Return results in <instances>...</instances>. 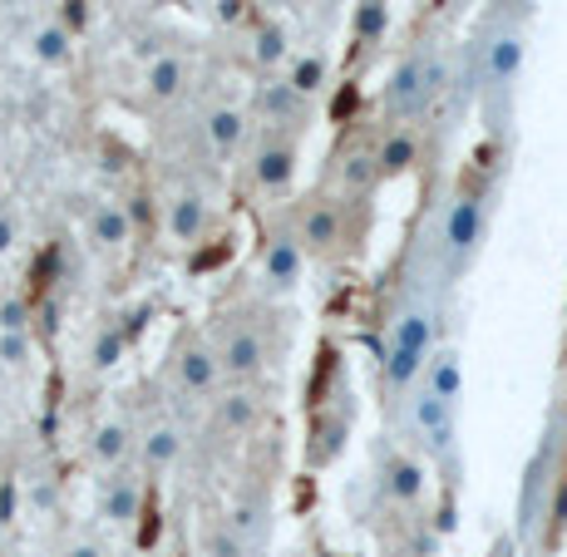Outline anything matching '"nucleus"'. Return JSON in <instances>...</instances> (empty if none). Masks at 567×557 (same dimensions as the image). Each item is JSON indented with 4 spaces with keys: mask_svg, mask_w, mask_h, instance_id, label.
<instances>
[{
    "mask_svg": "<svg viewBox=\"0 0 567 557\" xmlns=\"http://www.w3.org/2000/svg\"><path fill=\"white\" fill-rule=\"evenodd\" d=\"M444 90H450V60H444L440 50H414L385 80L380 109H385V118H395V128H400V124H410V118L430 114Z\"/></svg>",
    "mask_w": 567,
    "mask_h": 557,
    "instance_id": "f257e3e1",
    "label": "nucleus"
},
{
    "mask_svg": "<svg viewBox=\"0 0 567 557\" xmlns=\"http://www.w3.org/2000/svg\"><path fill=\"white\" fill-rule=\"evenodd\" d=\"M213 351H217V365H223L227 380H257L271 360L267 336H261L252 321H243V316H217Z\"/></svg>",
    "mask_w": 567,
    "mask_h": 557,
    "instance_id": "f03ea898",
    "label": "nucleus"
},
{
    "mask_svg": "<svg viewBox=\"0 0 567 557\" xmlns=\"http://www.w3.org/2000/svg\"><path fill=\"white\" fill-rule=\"evenodd\" d=\"M297 158H301L297 134H287V128H261V138L252 148V188L267 193V198L287 193L291 178H297Z\"/></svg>",
    "mask_w": 567,
    "mask_h": 557,
    "instance_id": "7ed1b4c3",
    "label": "nucleus"
},
{
    "mask_svg": "<svg viewBox=\"0 0 567 557\" xmlns=\"http://www.w3.org/2000/svg\"><path fill=\"white\" fill-rule=\"evenodd\" d=\"M217 380H223V365H217V351H213V336H183L173 345V385L178 395H213Z\"/></svg>",
    "mask_w": 567,
    "mask_h": 557,
    "instance_id": "20e7f679",
    "label": "nucleus"
},
{
    "mask_svg": "<svg viewBox=\"0 0 567 557\" xmlns=\"http://www.w3.org/2000/svg\"><path fill=\"white\" fill-rule=\"evenodd\" d=\"M484 243V198L478 193H460L444 213V257H450V271L468 267V257Z\"/></svg>",
    "mask_w": 567,
    "mask_h": 557,
    "instance_id": "39448f33",
    "label": "nucleus"
},
{
    "mask_svg": "<svg viewBox=\"0 0 567 557\" xmlns=\"http://www.w3.org/2000/svg\"><path fill=\"white\" fill-rule=\"evenodd\" d=\"M478 70H484V94L488 100H498V94H514L518 74H523V30L518 25H504L488 35L484 45V60H478Z\"/></svg>",
    "mask_w": 567,
    "mask_h": 557,
    "instance_id": "423d86ee",
    "label": "nucleus"
},
{
    "mask_svg": "<svg viewBox=\"0 0 567 557\" xmlns=\"http://www.w3.org/2000/svg\"><path fill=\"white\" fill-rule=\"evenodd\" d=\"M301 271H307V247H301L297 233H271L267 243H261L257 277L267 291H297Z\"/></svg>",
    "mask_w": 567,
    "mask_h": 557,
    "instance_id": "0eeeda50",
    "label": "nucleus"
},
{
    "mask_svg": "<svg viewBox=\"0 0 567 557\" xmlns=\"http://www.w3.org/2000/svg\"><path fill=\"white\" fill-rule=\"evenodd\" d=\"M410 424H414L420 444L434 458H450L454 454V405H450V400H440L434 390H420V395L410 400Z\"/></svg>",
    "mask_w": 567,
    "mask_h": 557,
    "instance_id": "6e6552de",
    "label": "nucleus"
},
{
    "mask_svg": "<svg viewBox=\"0 0 567 557\" xmlns=\"http://www.w3.org/2000/svg\"><path fill=\"white\" fill-rule=\"evenodd\" d=\"M297 237H301V247H307V257L336 252V247L346 243V213H341V203L311 198V203L297 213Z\"/></svg>",
    "mask_w": 567,
    "mask_h": 557,
    "instance_id": "1a4fd4ad",
    "label": "nucleus"
},
{
    "mask_svg": "<svg viewBox=\"0 0 567 557\" xmlns=\"http://www.w3.org/2000/svg\"><path fill=\"white\" fill-rule=\"evenodd\" d=\"M100 518L118 523V528H128V523H138V513H144V484H138L128 468H114V474L100 478Z\"/></svg>",
    "mask_w": 567,
    "mask_h": 557,
    "instance_id": "9d476101",
    "label": "nucleus"
},
{
    "mask_svg": "<svg viewBox=\"0 0 567 557\" xmlns=\"http://www.w3.org/2000/svg\"><path fill=\"white\" fill-rule=\"evenodd\" d=\"M257 114H261V128H287V134H301L307 94H297L287 80H267V84H257Z\"/></svg>",
    "mask_w": 567,
    "mask_h": 557,
    "instance_id": "9b49d317",
    "label": "nucleus"
},
{
    "mask_svg": "<svg viewBox=\"0 0 567 557\" xmlns=\"http://www.w3.org/2000/svg\"><path fill=\"white\" fill-rule=\"evenodd\" d=\"M346 434H351V405L346 410H321L311 420V434H307V464L311 468L336 464V454L346 450Z\"/></svg>",
    "mask_w": 567,
    "mask_h": 557,
    "instance_id": "f8f14e48",
    "label": "nucleus"
},
{
    "mask_svg": "<svg viewBox=\"0 0 567 557\" xmlns=\"http://www.w3.org/2000/svg\"><path fill=\"white\" fill-rule=\"evenodd\" d=\"M553 444H543L538 454L528 458L523 468V498H518V533H533L543 518V498H548V484H553Z\"/></svg>",
    "mask_w": 567,
    "mask_h": 557,
    "instance_id": "ddd939ff",
    "label": "nucleus"
},
{
    "mask_svg": "<svg viewBox=\"0 0 567 557\" xmlns=\"http://www.w3.org/2000/svg\"><path fill=\"white\" fill-rule=\"evenodd\" d=\"M207 227H213V213H207V198L203 193H178V198L168 203V237L178 247H198L207 237Z\"/></svg>",
    "mask_w": 567,
    "mask_h": 557,
    "instance_id": "4468645a",
    "label": "nucleus"
},
{
    "mask_svg": "<svg viewBox=\"0 0 567 557\" xmlns=\"http://www.w3.org/2000/svg\"><path fill=\"white\" fill-rule=\"evenodd\" d=\"M227 533L243 543L247 553H261L271 538V508L267 498H237L233 513H227Z\"/></svg>",
    "mask_w": 567,
    "mask_h": 557,
    "instance_id": "2eb2a0df",
    "label": "nucleus"
},
{
    "mask_svg": "<svg viewBox=\"0 0 567 557\" xmlns=\"http://www.w3.org/2000/svg\"><path fill=\"white\" fill-rule=\"evenodd\" d=\"M390 345L395 351H410V355H424L430 360V345H434V316L424 306H400L395 321H390Z\"/></svg>",
    "mask_w": 567,
    "mask_h": 557,
    "instance_id": "dca6fc26",
    "label": "nucleus"
},
{
    "mask_svg": "<svg viewBox=\"0 0 567 557\" xmlns=\"http://www.w3.org/2000/svg\"><path fill=\"white\" fill-rule=\"evenodd\" d=\"M183 430L173 420H158V424H148L144 434H138V458H144V468L148 474H163V468H173L183 458Z\"/></svg>",
    "mask_w": 567,
    "mask_h": 557,
    "instance_id": "f3484780",
    "label": "nucleus"
},
{
    "mask_svg": "<svg viewBox=\"0 0 567 557\" xmlns=\"http://www.w3.org/2000/svg\"><path fill=\"white\" fill-rule=\"evenodd\" d=\"M128 237H134V217H128L124 203H100L90 213V243L100 247V252H118V247H128Z\"/></svg>",
    "mask_w": 567,
    "mask_h": 557,
    "instance_id": "a211bd4d",
    "label": "nucleus"
},
{
    "mask_svg": "<svg viewBox=\"0 0 567 557\" xmlns=\"http://www.w3.org/2000/svg\"><path fill=\"white\" fill-rule=\"evenodd\" d=\"M380 488L395 504H414L424 494V468L405 454H380Z\"/></svg>",
    "mask_w": 567,
    "mask_h": 557,
    "instance_id": "6ab92c4d",
    "label": "nucleus"
},
{
    "mask_svg": "<svg viewBox=\"0 0 567 557\" xmlns=\"http://www.w3.org/2000/svg\"><path fill=\"white\" fill-rule=\"evenodd\" d=\"M128 454H134V430H128L124 420H104L90 440V458L104 468V474H114V468L128 464Z\"/></svg>",
    "mask_w": 567,
    "mask_h": 557,
    "instance_id": "aec40b11",
    "label": "nucleus"
},
{
    "mask_svg": "<svg viewBox=\"0 0 567 557\" xmlns=\"http://www.w3.org/2000/svg\"><path fill=\"white\" fill-rule=\"evenodd\" d=\"M203 128H207V144H213L217 158H233V153L247 144V114L237 104H217Z\"/></svg>",
    "mask_w": 567,
    "mask_h": 557,
    "instance_id": "412c9836",
    "label": "nucleus"
},
{
    "mask_svg": "<svg viewBox=\"0 0 567 557\" xmlns=\"http://www.w3.org/2000/svg\"><path fill=\"white\" fill-rule=\"evenodd\" d=\"M188 60L183 54H154L148 60V70H144V90H148V100H178L183 90H188Z\"/></svg>",
    "mask_w": 567,
    "mask_h": 557,
    "instance_id": "4be33fe9",
    "label": "nucleus"
},
{
    "mask_svg": "<svg viewBox=\"0 0 567 557\" xmlns=\"http://www.w3.org/2000/svg\"><path fill=\"white\" fill-rule=\"evenodd\" d=\"M414 158H420V138H414V128H390L385 144L375 148V163H380V178H400V173L414 168Z\"/></svg>",
    "mask_w": 567,
    "mask_h": 557,
    "instance_id": "5701e85b",
    "label": "nucleus"
},
{
    "mask_svg": "<svg viewBox=\"0 0 567 557\" xmlns=\"http://www.w3.org/2000/svg\"><path fill=\"white\" fill-rule=\"evenodd\" d=\"M424 390H434L440 400H450V405H460V395H464V365H460V355L454 351H440L424 365Z\"/></svg>",
    "mask_w": 567,
    "mask_h": 557,
    "instance_id": "b1692460",
    "label": "nucleus"
},
{
    "mask_svg": "<svg viewBox=\"0 0 567 557\" xmlns=\"http://www.w3.org/2000/svg\"><path fill=\"white\" fill-rule=\"evenodd\" d=\"M30 54H35L40 64H50V70H64V64L74 60V35L64 25H40L35 35H30Z\"/></svg>",
    "mask_w": 567,
    "mask_h": 557,
    "instance_id": "393cba45",
    "label": "nucleus"
},
{
    "mask_svg": "<svg viewBox=\"0 0 567 557\" xmlns=\"http://www.w3.org/2000/svg\"><path fill=\"white\" fill-rule=\"evenodd\" d=\"M326 74H331V60H326L321 50L291 54V64H287V84H291L297 94H307V100H311V94L326 84Z\"/></svg>",
    "mask_w": 567,
    "mask_h": 557,
    "instance_id": "a878e982",
    "label": "nucleus"
},
{
    "mask_svg": "<svg viewBox=\"0 0 567 557\" xmlns=\"http://www.w3.org/2000/svg\"><path fill=\"white\" fill-rule=\"evenodd\" d=\"M128 351V326L124 321H104L100 331H94V345H90V365L94 370H114L118 360Z\"/></svg>",
    "mask_w": 567,
    "mask_h": 557,
    "instance_id": "bb28decb",
    "label": "nucleus"
},
{
    "mask_svg": "<svg viewBox=\"0 0 567 557\" xmlns=\"http://www.w3.org/2000/svg\"><path fill=\"white\" fill-rule=\"evenodd\" d=\"M213 414H217V424H223V430L243 434V430H252V420H257V400L247 395V390H233V395L217 400Z\"/></svg>",
    "mask_w": 567,
    "mask_h": 557,
    "instance_id": "cd10ccee",
    "label": "nucleus"
},
{
    "mask_svg": "<svg viewBox=\"0 0 567 557\" xmlns=\"http://www.w3.org/2000/svg\"><path fill=\"white\" fill-rule=\"evenodd\" d=\"M252 54H257V64H267V70H277V64H291L287 30H281L277 20H267V25L257 30V40H252Z\"/></svg>",
    "mask_w": 567,
    "mask_h": 557,
    "instance_id": "c85d7f7f",
    "label": "nucleus"
},
{
    "mask_svg": "<svg viewBox=\"0 0 567 557\" xmlns=\"http://www.w3.org/2000/svg\"><path fill=\"white\" fill-rule=\"evenodd\" d=\"M375 183H380L375 153H351V158L341 163V188H346V193H370Z\"/></svg>",
    "mask_w": 567,
    "mask_h": 557,
    "instance_id": "c756f323",
    "label": "nucleus"
},
{
    "mask_svg": "<svg viewBox=\"0 0 567 557\" xmlns=\"http://www.w3.org/2000/svg\"><path fill=\"white\" fill-rule=\"evenodd\" d=\"M385 25H390V0H361L355 6V40L361 45H375L385 35Z\"/></svg>",
    "mask_w": 567,
    "mask_h": 557,
    "instance_id": "7c9ffc66",
    "label": "nucleus"
},
{
    "mask_svg": "<svg viewBox=\"0 0 567 557\" xmlns=\"http://www.w3.org/2000/svg\"><path fill=\"white\" fill-rule=\"evenodd\" d=\"M30 360H35V341H30V331H0V365L25 370Z\"/></svg>",
    "mask_w": 567,
    "mask_h": 557,
    "instance_id": "2f4dec72",
    "label": "nucleus"
},
{
    "mask_svg": "<svg viewBox=\"0 0 567 557\" xmlns=\"http://www.w3.org/2000/svg\"><path fill=\"white\" fill-rule=\"evenodd\" d=\"M0 331H30V301L25 297L0 301Z\"/></svg>",
    "mask_w": 567,
    "mask_h": 557,
    "instance_id": "473e14b6",
    "label": "nucleus"
},
{
    "mask_svg": "<svg viewBox=\"0 0 567 557\" xmlns=\"http://www.w3.org/2000/svg\"><path fill=\"white\" fill-rule=\"evenodd\" d=\"M64 557H109V553L94 538H80V543H70V548H64Z\"/></svg>",
    "mask_w": 567,
    "mask_h": 557,
    "instance_id": "72a5a7b5",
    "label": "nucleus"
},
{
    "mask_svg": "<svg viewBox=\"0 0 567 557\" xmlns=\"http://www.w3.org/2000/svg\"><path fill=\"white\" fill-rule=\"evenodd\" d=\"M10 247H16V217L0 213V257H6Z\"/></svg>",
    "mask_w": 567,
    "mask_h": 557,
    "instance_id": "f704fd0d",
    "label": "nucleus"
},
{
    "mask_svg": "<svg viewBox=\"0 0 567 557\" xmlns=\"http://www.w3.org/2000/svg\"><path fill=\"white\" fill-rule=\"evenodd\" d=\"M563 523H567V488L558 494V504H553V538L563 533Z\"/></svg>",
    "mask_w": 567,
    "mask_h": 557,
    "instance_id": "c9c22d12",
    "label": "nucleus"
},
{
    "mask_svg": "<svg viewBox=\"0 0 567 557\" xmlns=\"http://www.w3.org/2000/svg\"><path fill=\"white\" fill-rule=\"evenodd\" d=\"M0 198H6V178H0Z\"/></svg>",
    "mask_w": 567,
    "mask_h": 557,
    "instance_id": "e433bc0d",
    "label": "nucleus"
},
{
    "mask_svg": "<svg viewBox=\"0 0 567 557\" xmlns=\"http://www.w3.org/2000/svg\"><path fill=\"white\" fill-rule=\"evenodd\" d=\"M271 6H291V0H271Z\"/></svg>",
    "mask_w": 567,
    "mask_h": 557,
    "instance_id": "4c0bfd02",
    "label": "nucleus"
},
{
    "mask_svg": "<svg viewBox=\"0 0 567 557\" xmlns=\"http://www.w3.org/2000/svg\"><path fill=\"white\" fill-rule=\"evenodd\" d=\"M0 528H6V518H0Z\"/></svg>",
    "mask_w": 567,
    "mask_h": 557,
    "instance_id": "58836bf2",
    "label": "nucleus"
}]
</instances>
